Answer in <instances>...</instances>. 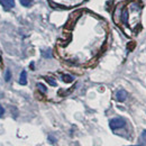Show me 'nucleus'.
<instances>
[{
    "label": "nucleus",
    "instance_id": "6",
    "mask_svg": "<svg viewBox=\"0 0 146 146\" xmlns=\"http://www.w3.org/2000/svg\"><path fill=\"white\" fill-rule=\"evenodd\" d=\"M62 80L64 82H66V83H70V82L73 81V76L72 75H69V74H63L62 75Z\"/></svg>",
    "mask_w": 146,
    "mask_h": 146
},
{
    "label": "nucleus",
    "instance_id": "4",
    "mask_svg": "<svg viewBox=\"0 0 146 146\" xmlns=\"http://www.w3.org/2000/svg\"><path fill=\"white\" fill-rule=\"evenodd\" d=\"M19 83H20L21 86H25V84H27V73H26V71H23V72L20 73Z\"/></svg>",
    "mask_w": 146,
    "mask_h": 146
},
{
    "label": "nucleus",
    "instance_id": "11",
    "mask_svg": "<svg viewBox=\"0 0 146 146\" xmlns=\"http://www.w3.org/2000/svg\"><path fill=\"white\" fill-rule=\"evenodd\" d=\"M37 88L43 92V93H45V92H46V87H45L44 84H42V83H37Z\"/></svg>",
    "mask_w": 146,
    "mask_h": 146
},
{
    "label": "nucleus",
    "instance_id": "2",
    "mask_svg": "<svg viewBox=\"0 0 146 146\" xmlns=\"http://www.w3.org/2000/svg\"><path fill=\"white\" fill-rule=\"evenodd\" d=\"M116 98H117V100H118V101H120V102L125 101V100H126V98H127V92H126V90H124V89L118 90L117 93H116Z\"/></svg>",
    "mask_w": 146,
    "mask_h": 146
},
{
    "label": "nucleus",
    "instance_id": "10",
    "mask_svg": "<svg viewBox=\"0 0 146 146\" xmlns=\"http://www.w3.org/2000/svg\"><path fill=\"white\" fill-rule=\"evenodd\" d=\"M10 79H11V73L9 70H7L6 71V74H5V80L8 82V81H10Z\"/></svg>",
    "mask_w": 146,
    "mask_h": 146
},
{
    "label": "nucleus",
    "instance_id": "5",
    "mask_svg": "<svg viewBox=\"0 0 146 146\" xmlns=\"http://www.w3.org/2000/svg\"><path fill=\"white\" fill-rule=\"evenodd\" d=\"M121 21L124 24H128V10L127 8H124V10L121 11Z\"/></svg>",
    "mask_w": 146,
    "mask_h": 146
},
{
    "label": "nucleus",
    "instance_id": "8",
    "mask_svg": "<svg viewBox=\"0 0 146 146\" xmlns=\"http://www.w3.org/2000/svg\"><path fill=\"white\" fill-rule=\"evenodd\" d=\"M42 55H43L45 58H50V57H52L51 50H46V51H43V52H42Z\"/></svg>",
    "mask_w": 146,
    "mask_h": 146
},
{
    "label": "nucleus",
    "instance_id": "9",
    "mask_svg": "<svg viewBox=\"0 0 146 146\" xmlns=\"http://www.w3.org/2000/svg\"><path fill=\"white\" fill-rule=\"evenodd\" d=\"M19 1H20V3H21L23 6H25V7H29L31 3L33 2V0H19Z\"/></svg>",
    "mask_w": 146,
    "mask_h": 146
},
{
    "label": "nucleus",
    "instance_id": "3",
    "mask_svg": "<svg viewBox=\"0 0 146 146\" xmlns=\"http://www.w3.org/2000/svg\"><path fill=\"white\" fill-rule=\"evenodd\" d=\"M0 5L5 9H10L15 7V0H0Z\"/></svg>",
    "mask_w": 146,
    "mask_h": 146
},
{
    "label": "nucleus",
    "instance_id": "13",
    "mask_svg": "<svg viewBox=\"0 0 146 146\" xmlns=\"http://www.w3.org/2000/svg\"><path fill=\"white\" fill-rule=\"evenodd\" d=\"M3 112H5V109H3V107H2V106H0V117L3 115Z\"/></svg>",
    "mask_w": 146,
    "mask_h": 146
},
{
    "label": "nucleus",
    "instance_id": "7",
    "mask_svg": "<svg viewBox=\"0 0 146 146\" xmlns=\"http://www.w3.org/2000/svg\"><path fill=\"white\" fill-rule=\"evenodd\" d=\"M45 80L52 86V87H56V82L54 81V79L53 78H50V76H45Z\"/></svg>",
    "mask_w": 146,
    "mask_h": 146
},
{
    "label": "nucleus",
    "instance_id": "1",
    "mask_svg": "<svg viewBox=\"0 0 146 146\" xmlns=\"http://www.w3.org/2000/svg\"><path fill=\"white\" fill-rule=\"evenodd\" d=\"M125 124H126V121L123 118H113L109 121V126L112 130L118 129V128H123L125 126Z\"/></svg>",
    "mask_w": 146,
    "mask_h": 146
},
{
    "label": "nucleus",
    "instance_id": "12",
    "mask_svg": "<svg viewBox=\"0 0 146 146\" xmlns=\"http://www.w3.org/2000/svg\"><path fill=\"white\" fill-rule=\"evenodd\" d=\"M141 142L143 144H146V130H143V133L141 135Z\"/></svg>",
    "mask_w": 146,
    "mask_h": 146
},
{
    "label": "nucleus",
    "instance_id": "14",
    "mask_svg": "<svg viewBox=\"0 0 146 146\" xmlns=\"http://www.w3.org/2000/svg\"><path fill=\"white\" fill-rule=\"evenodd\" d=\"M48 139H50V141H52V142H53V144H54L55 142H56V139H55L53 136H48Z\"/></svg>",
    "mask_w": 146,
    "mask_h": 146
}]
</instances>
